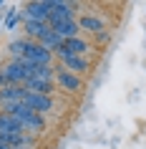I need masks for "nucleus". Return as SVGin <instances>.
<instances>
[{
    "mask_svg": "<svg viewBox=\"0 0 146 149\" xmlns=\"http://www.w3.org/2000/svg\"><path fill=\"white\" fill-rule=\"evenodd\" d=\"M55 81H58L61 88H66V91H78V88H81V76L71 73V71H66V68H61L55 73Z\"/></svg>",
    "mask_w": 146,
    "mask_h": 149,
    "instance_id": "8",
    "label": "nucleus"
},
{
    "mask_svg": "<svg viewBox=\"0 0 146 149\" xmlns=\"http://www.w3.org/2000/svg\"><path fill=\"white\" fill-rule=\"evenodd\" d=\"M51 31H53V33H58L61 38H76L81 28H78V20H66V23H58V25H53Z\"/></svg>",
    "mask_w": 146,
    "mask_h": 149,
    "instance_id": "13",
    "label": "nucleus"
},
{
    "mask_svg": "<svg viewBox=\"0 0 146 149\" xmlns=\"http://www.w3.org/2000/svg\"><path fill=\"white\" fill-rule=\"evenodd\" d=\"M63 66H66V71H71V73H83V71H88V61H86L83 56H66V58H61Z\"/></svg>",
    "mask_w": 146,
    "mask_h": 149,
    "instance_id": "11",
    "label": "nucleus"
},
{
    "mask_svg": "<svg viewBox=\"0 0 146 149\" xmlns=\"http://www.w3.org/2000/svg\"><path fill=\"white\" fill-rule=\"evenodd\" d=\"M0 71H3V76L8 79L10 86H25V81L30 79V76H28V71H25L18 61H10L8 66H3Z\"/></svg>",
    "mask_w": 146,
    "mask_h": 149,
    "instance_id": "5",
    "label": "nucleus"
},
{
    "mask_svg": "<svg viewBox=\"0 0 146 149\" xmlns=\"http://www.w3.org/2000/svg\"><path fill=\"white\" fill-rule=\"evenodd\" d=\"M73 13H76V5H73V3H61V0H53L51 13H48V25L53 28V25H58V23L73 20Z\"/></svg>",
    "mask_w": 146,
    "mask_h": 149,
    "instance_id": "1",
    "label": "nucleus"
},
{
    "mask_svg": "<svg viewBox=\"0 0 146 149\" xmlns=\"http://www.w3.org/2000/svg\"><path fill=\"white\" fill-rule=\"evenodd\" d=\"M0 134H25V132L18 119H13L5 111H0Z\"/></svg>",
    "mask_w": 146,
    "mask_h": 149,
    "instance_id": "10",
    "label": "nucleus"
},
{
    "mask_svg": "<svg viewBox=\"0 0 146 149\" xmlns=\"http://www.w3.org/2000/svg\"><path fill=\"white\" fill-rule=\"evenodd\" d=\"M0 149H10V147H8V144H5L3 139H0Z\"/></svg>",
    "mask_w": 146,
    "mask_h": 149,
    "instance_id": "18",
    "label": "nucleus"
},
{
    "mask_svg": "<svg viewBox=\"0 0 146 149\" xmlns=\"http://www.w3.org/2000/svg\"><path fill=\"white\" fill-rule=\"evenodd\" d=\"M23 28H25V38H30V40H43L51 33V25L48 23H38V20H23Z\"/></svg>",
    "mask_w": 146,
    "mask_h": 149,
    "instance_id": "7",
    "label": "nucleus"
},
{
    "mask_svg": "<svg viewBox=\"0 0 146 149\" xmlns=\"http://www.w3.org/2000/svg\"><path fill=\"white\" fill-rule=\"evenodd\" d=\"M25 88H28V91H33V94H46V96H51V91H53V81L28 79V81H25Z\"/></svg>",
    "mask_w": 146,
    "mask_h": 149,
    "instance_id": "14",
    "label": "nucleus"
},
{
    "mask_svg": "<svg viewBox=\"0 0 146 149\" xmlns=\"http://www.w3.org/2000/svg\"><path fill=\"white\" fill-rule=\"evenodd\" d=\"M63 40H66V38H61L58 33H53V31H51V33L46 36V38H43V40H38V43H40L43 48H48L51 53H53V51H58V48L63 46Z\"/></svg>",
    "mask_w": 146,
    "mask_h": 149,
    "instance_id": "15",
    "label": "nucleus"
},
{
    "mask_svg": "<svg viewBox=\"0 0 146 149\" xmlns=\"http://www.w3.org/2000/svg\"><path fill=\"white\" fill-rule=\"evenodd\" d=\"M23 104L28 106V109H33L35 114H48V111H53V106H55L51 96H46V94H33V91L25 94Z\"/></svg>",
    "mask_w": 146,
    "mask_h": 149,
    "instance_id": "4",
    "label": "nucleus"
},
{
    "mask_svg": "<svg viewBox=\"0 0 146 149\" xmlns=\"http://www.w3.org/2000/svg\"><path fill=\"white\" fill-rule=\"evenodd\" d=\"M25 94H28V88L25 86H5L0 88V104H15V101H23Z\"/></svg>",
    "mask_w": 146,
    "mask_h": 149,
    "instance_id": "9",
    "label": "nucleus"
},
{
    "mask_svg": "<svg viewBox=\"0 0 146 149\" xmlns=\"http://www.w3.org/2000/svg\"><path fill=\"white\" fill-rule=\"evenodd\" d=\"M28 43H30V38H15L10 40V53H13V58H20V56L25 53V48H28Z\"/></svg>",
    "mask_w": 146,
    "mask_h": 149,
    "instance_id": "16",
    "label": "nucleus"
},
{
    "mask_svg": "<svg viewBox=\"0 0 146 149\" xmlns=\"http://www.w3.org/2000/svg\"><path fill=\"white\" fill-rule=\"evenodd\" d=\"M23 56H25L30 63H35V66H51V61H53V53H51L48 48H43L40 43H35V40L28 43V48H25Z\"/></svg>",
    "mask_w": 146,
    "mask_h": 149,
    "instance_id": "3",
    "label": "nucleus"
},
{
    "mask_svg": "<svg viewBox=\"0 0 146 149\" xmlns=\"http://www.w3.org/2000/svg\"><path fill=\"white\" fill-rule=\"evenodd\" d=\"M78 28H81V31H88V33H96V36H101V31H103L106 25H103V20H101V18L83 15L81 20H78Z\"/></svg>",
    "mask_w": 146,
    "mask_h": 149,
    "instance_id": "12",
    "label": "nucleus"
},
{
    "mask_svg": "<svg viewBox=\"0 0 146 149\" xmlns=\"http://www.w3.org/2000/svg\"><path fill=\"white\" fill-rule=\"evenodd\" d=\"M20 20H23V13H20V10H8V18H5V31H13Z\"/></svg>",
    "mask_w": 146,
    "mask_h": 149,
    "instance_id": "17",
    "label": "nucleus"
},
{
    "mask_svg": "<svg viewBox=\"0 0 146 149\" xmlns=\"http://www.w3.org/2000/svg\"><path fill=\"white\" fill-rule=\"evenodd\" d=\"M53 0H40V3H28L23 8V20H38V23H48V13H51Z\"/></svg>",
    "mask_w": 146,
    "mask_h": 149,
    "instance_id": "2",
    "label": "nucleus"
},
{
    "mask_svg": "<svg viewBox=\"0 0 146 149\" xmlns=\"http://www.w3.org/2000/svg\"><path fill=\"white\" fill-rule=\"evenodd\" d=\"M86 51H88V43H86L81 36H76V38H66L63 40V46L55 51V56H58V58H66V56H83Z\"/></svg>",
    "mask_w": 146,
    "mask_h": 149,
    "instance_id": "6",
    "label": "nucleus"
}]
</instances>
